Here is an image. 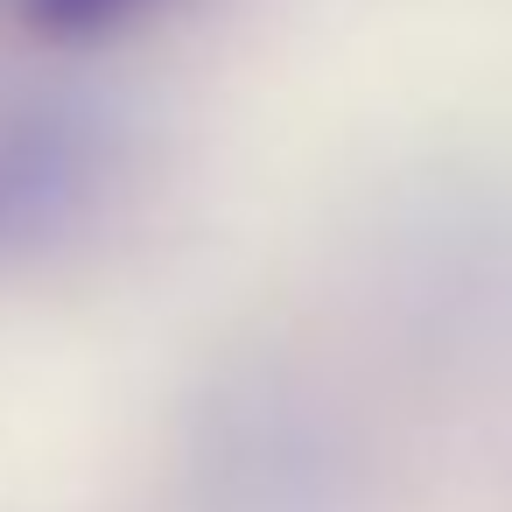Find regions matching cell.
<instances>
[{
  "label": "cell",
  "mask_w": 512,
  "mask_h": 512,
  "mask_svg": "<svg viewBox=\"0 0 512 512\" xmlns=\"http://www.w3.org/2000/svg\"><path fill=\"white\" fill-rule=\"evenodd\" d=\"M85 190V141L71 120L15 113L0 120V246H22L71 211Z\"/></svg>",
  "instance_id": "1"
},
{
  "label": "cell",
  "mask_w": 512,
  "mask_h": 512,
  "mask_svg": "<svg viewBox=\"0 0 512 512\" xmlns=\"http://www.w3.org/2000/svg\"><path fill=\"white\" fill-rule=\"evenodd\" d=\"M141 8L148 0H22L29 29H43V36H99V29H120Z\"/></svg>",
  "instance_id": "2"
}]
</instances>
